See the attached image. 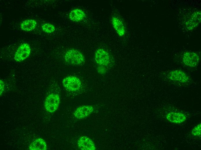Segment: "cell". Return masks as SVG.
Returning a JSON list of instances; mask_svg holds the SVG:
<instances>
[{
    "mask_svg": "<svg viewBox=\"0 0 201 150\" xmlns=\"http://www.w3.org/2000/svg\"><path fill=\"white\" fill-rule=\"evenodd\" d=\"M64 59L66 63L73 65H80L85 60L82 54L79 50L74 49L68 50L65 54Z\"/></svg>",
    "mask_w": 201,
    "mask_h": 150,
    "instance_id": "6da1fadb",
    "label": "cell"
},
{
    "mask_svg": "<svg viewBox=\"0 0 201 150\" xmlns=\"http://www.w3.org/2000/svg\"><path fill=\"white\" fill-rule=\"evenodd\" d=\"M60 102V98L58 94L51 93L46 98L44 106L46 110L51 113L55 112L58 109Z\"/></svg>",
    "mask_w": 201,
    "mask_h": 150,
    "instance_id": "7a4b0ae2",
    "label": "cell"
},
{
    "mask_svg": "<svg viewBox=\"0 0 201 150\" xmlns=\"http://www.w3.org/2000/svg\"><path fill=\"white\" fill-rule=\"evenodd\" d=\"M63 85L67 90L75 91L80 88L81 82L77 77L73 76H68L64 78L62 81Z\"/></svg>",
    "mask_w": 201,
    "mask_h": 150,
    "instance_id": "3957f363",
    "label": "cell"
},
{
    "mask_svg": "<svg viewBox=\"0 0 201 150\" xmlns=\"http://www.w3.org/2000/svg\"><path fill=\"white\" fill-rule=\"evenodd\" d=\"M31 48L27 43L21 44L18 48L14 55V59L17 62H21L27 58L30 55Z\"/></svg>",
    "mask_w": 201,
    "mask_h": 150,
    "instance_id": "277c9868",
    "label": "cell"
},
{
    "mask_svg": "<svg viewBox=\"0 0 201 150\" xmlns=\"http://www.w3.org/2000/svg\"><path fill=\"white\" fill-rule=\"evenodd\" d=\"M200 57L196 53L188 51L184 53L182 60L184 64L189 67L193 68L197 66L200 61Z\"/></svg>",
    "mask_w": 201,
    "mask_h": 150,
    "instance_id": "5b68a950",
    "label": "cell"
},
{
    "mask_svg": "<svg viewBox=\"0 0 201 150\" xmlns=\"http://www.w3.org/2000/svg\"><path fill=\"white\" fill-rule=\"evenodd\" d=\"M168 78L171 80L181 83H186L189 80V77L184 71L180 70H174L170 71L168 74Z\"/></svg>",
    "mask_w": 201,
    "mask_h": 150,
    "instance_id": "8992f818",
    "label": "cell"
},
{
    "mask_svg": "<svg viewBox=\"0 0 201 150\" xmlns=\"http://www.w3.org/2000/svg\"><path fill=\"white\" fill-rule=\"evenodd\" d=\"M110 59L109 54L103 49H98L95 52V61L98 64L101 66L108 65L110 62Z\"/></svg>",
    "mask_w": 201,
    "mask_h": 150,
    "instance_id": "52a82bcc",
    "label": "cell"
},
{
    "mask_svg": "<svg viewBox=\"0 0 201 150\" xmlns=\"http://www.w3.org/2000/svg\"><path fill=\"white\" fill-rule=\"evenodd\" d=\"M93 110V107L91 106H81L76 110L74 113V115L77 119H82L90 115Z\"/></svg>",
    "mask_w": 201,
    "mask_h": 150,
    "instance_id": "ba28073f",
    "label": "cell"
},
{
    "mask_svg": "<svg viewBox=\"0 0 201 150\" xmlns=\"http://www.w3.org/2000/svg\"><path fill=\"white\" fill-rule=\"evenodd\" d=\"M77 145L82 150H94L96 147L92 140L88 137L83 136L78 140Z\"/></svg>",
    "mask_w": 201,
    "mask_h": 150,
    "instance_id": "9c48e42d",
    "label": "cell"
},
{
    "mask_svg": "<svg viewBox=\"0 0 201 150\" xmlns=\"http://www.w3.org/2000/svg\"><path fill=\"white\" fill-rule=\"evenodd\" d=\"M167 120L170 122L180 123L184 122L186 116L183 113L180 112H170L166 115Z\"/></svg>",
    "mask_w": 201,
    "mask_h": 150,
    "instance_id": "30bf717a",
    "label": "cell"
},
{
    "mask_svg": "<svg viewBox=\"0 0 201 150\" xmlns=\"http://www.w3.org/2000/svg\"><path fill=\"white\" fill-rule=\"evenodd\" d=\"M201 21L200 11H196L191 15L186 22V26L189 30H192L197 27Z\"/></svg>",
    "mask_w": 201,
    "mask_h": 150,
    "instance_id": "8fae6325",
    "label": "cell"
},
{
    "mask_svg": "<svg viewBox=\"0 0 201 150\" xmlns=\"http://www.w3.org/2000/svg\"><path fill=\"white\" fill-rule=\"evenodd\" d=\"M112 23L115 31L120 37H123L126 32L125 26L122 21L116 16L112 17Z\"/></svg>",
    "mask_w": 201,
    "mask_h": 150,
    "instance_id": "7c38bea8",
    "label": "cell"
},
{
    "mask_svg": "<svg viewBox=\"0 0 201 150\" xmlns=\"http://www.w3.org/2000/svg\"><path fill=\"white\" fill-rule=\"evenodd\" d=\"M85 14L82 10L76 8L71 11L69 17L71 20L78 22L82 20L85 17Z\"/></svg>",
    "mask_w": 201,
    "mask_h": 150,
    "instance_id": "4fadbf2b",
    "label": "cell"
},
{
    "mask_svg": "<svg viewBox=\"0 0 201 150\" xmlns=\"http://www.w3.org/2000/svg\"><path fill=\"white\" fill-rule=\"evenodd\" d=\"M29 149L30 150H46L47 149V145L43 139L39 138L31 143Z\"/></svg>",
    "mask_w": 201,
    "mask_h": 150,
    "instance_id": "5bb4252c",
    "label": "cell"
},
{
    "mask_svg": "<svg viewBox=\"0 0 201 150\" xmlns=\"http://www.w3.org/2000/svg\"><path fill=\"white\" fill-rule=\"evenodd\" d=\"M36 21L34 20L28 19L23 21L21 24V29L26 31L34 30L37 26Z\"/></svg>",
    "mask_w": 201,
    "mask_h": 150,
    "instance_id": "9a60e30c",
    "label": "cell"
},
{
    "mask_svg": "<svg viewBox=\"0 0 201 150\" xmlns=\"http://www.w3.org/2000/svg\"><path fill=\"white\" fill-rule=\"evenodd\" d=\"M41 27L43 31L46 33H51L55 30V26L49 23H44L42 25Z\"/></svg>",
    "mask_w": 201,
    "mask_h": 150,
    "instance_id": "2e32d148",
    "label": "cell"
},
{
    "mask_svg": "<svg viewBox=\"0 0 201 150\" xmlns=\"http://www.w3.org/2000/svg\"><path fill=\"white\" fill-rule=\"evenodd\" d=\"M201 124L200 123L195 126L192 130L191 134L195 136H201Z\"/></svg>",
    "mask_w": 201,
    "mask_h": 150,
    "instance_id": "e0dca14e",
    "label": "cell"
},
{
    "mask_svg": "<svg viewBox=\"0 0 201 150\" xmlns=\"http://www.w3.org/2000/svg\"><path fill=\"white\" fill-rule=\"evenodd\" d=\"M98 72L102 74H104L106 72V69L103 66H100L97 68Z\"/></svg>",
    "mask_w": 201,
    "mask_h": 150,
    "instance_id": "ac0fdd59",
    "label": "cell"
},
{
    "mask_svg": "<svg viewBox=\"0 0 201 150\" xmlns=\"http://www.w3.org/2000/svg\"><path fill=\"white\" fill-rule=\"evenodd\" d=\"M0 95L3 93L4 89V84L3 81L2 80H0Z\"/></svg>",
    "mask_w": 201,
    "mask_h": 150,
    "instance_id": "d6986e66",
    "label": "cell"
}]
</instances>
